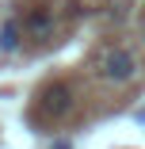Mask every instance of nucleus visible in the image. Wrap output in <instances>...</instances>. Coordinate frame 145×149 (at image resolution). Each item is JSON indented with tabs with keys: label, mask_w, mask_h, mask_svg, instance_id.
<instances>
[{
	"label": "nucleus",
	"mask_w": 145,
	"mask_h": 149,
	"mask_svg": "<svg viewBox=\"0 0 145 149\" xmlns=\"http://www.w3.org/2000/svg\"><path fill=\"white\" fill-rule=\"evenodd\" d=\"M99 77L111 80V84H126L137 77V57L126 50V46H111L103 57H99Z\"/></svg>",
	"instance_id": "f257e3e1"
},
{
	"label": "nucleus",
	"mask_w": 145,
	"mask_h": 149,
	"mask_svg": "<svg viewBox=\"0 0 145 149\" xmlns=\"http://www.w3.org/2000/svg\"><path fill=\"white\" fill-rule=\"evenodd\" d=\"M42 111H46V115H53V118L69 115V111H73V92H69L65 84L46 88V92H42Z\"/></svg>",
	"instance_id": "f03ea898"
},
{
	"label": "nucleus",
	"mask_w": 145,
	"mask_h": 149,
	"mask_svg": "<svg viewBox=\"0 0 145 149\" xmlns=\"http://www.w3.org/2000/svg\"><path fill=\"white\" fill-rule=\"evenodd\" d=\"M15 46H19V23L8 19V23H4V31H0V50L8 54V50H15Z\"/></svg>",
	"instance_id": "7ed1b4c3"
},
{
	"label": "nucleus",
	"mask_w": 145,
	"mask_h": 149,
	"mask_svg": "<svg viewBox=\"0 0 145 149\" xmlns=\"http://www.w3.org/2000/svg\"><path fill=\"white\" fill-rule=\"evenodd\" d=\"M27 27H31L35 35H46V31H50V12H35V15H31V23H27Z\"/></svg>",
	"instance_id": "20e7f679"
},
{
	"label": "nucleus",
	"mask_w": 145,
	"mask_h": 149,
	"mask_svg": "<svg viewBox=\"0 0 145 149\" xmlns=\"http://www.w3.org/2000/svg\"><path fill=\"white\" fill-rule=\"evenodd\" d=\"M50 149H73V145H69V141H53Z\"/></svg>",
	"instance_id": "39448f33"
}]
</instances>
